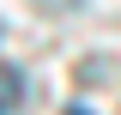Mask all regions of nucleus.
Listing matches in <instances>:
<instances>
[{
  "instance_id": "1",
  "label": "nucleus",
  "mask_w": 121,
  "mask_h": 115,
  "mask_svg": "<svg viewBox=\"0 0 121 115\" xmlns=\"http://www.w3.org/2000/svg\"><path fill=\"white\" fill-rule=\"evenodd\" d=\"M18 103H24V73L6 67V115H18Z\"/></svg>"
},
{
  "instance_id": "2",
  "label": "nucleus",
  "mask_w": 121,
  "mask_h": 115,
  "mask_svg": "<svg viewBox=\"0 0 121 115\" xmlns=\"http://www.w3.org/2000/svg\"><path fill=\"white\" fill-rule=\"evenodd\" d=\"M67 115H91V109H67Z\"/></svg>"
}]
</instances>
